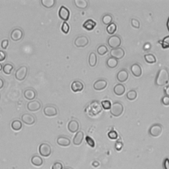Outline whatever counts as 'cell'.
Returning a JSON list of instances; mask_svg holds the SVG:
<instances>
[{
	"label": "cell",
	"mask_w": 169,
	"mask_h": 169,
	"mask_svg": "<svg viewBox=\"0 0 169 169\" xmlns=\"http://www.w3.org/2000/svg\"><path fill=\"white\" fill-rule=\"evenodd\" d=\"M169 81V72L167 68H162L158 71L155 78V85L162 87L167 85Z\"/></svg>",
	"instance_id": "1"
},
{
	"label": "cell",
	"mask_w": 169,
	"mask_h": 169,
	"mask_svg": "<svg viewBox=\"0 0 169 169\" xmlns=\"http://www.w3.org/2000/svg\"><path fill=\"white\" fill-rule=\"evenodd\" d=\"M145 60H146L148 64H154L157 61L155 56L152 54H147L144 56Z\"/></svg>",
	"instance_id": "32"
},
{
	"label": "cell",
	"mask_w": 169,
	"mask_h": 169,
	"mask_svg": "<svg viewBox=\"0 0 169 169\" xmlns=\"http://www.w3.org/2000/svg\"><path fill=\"white\" fill-rule=\"evenodd\" d=\"M163 167L165 169H169V158H167L163 163Z\"/></svg>",
	"instance_id": "48"
},
{
	"label": "cell",
	"mask_w": 169,
	"mask_h": 169,
	"mask_svg": "<svg viewBox=\"0 0 169 169\" xmlns=\"http://www.w3.org/2000/svg\"><path fill=\"white\" fill-rule=\"evenodd\" d=\"M167 28H168V31H169V17H168V21H167Z\"/></svg>",
	"instance_id": "51"
},
{
	"label": "cell",
	"mask_w": 169,
	"mask_h": 169,
	"mask_svg": "<svg viewBox=\"0 0 169 169\" xmlns=\"http://www.w3.org/2000/svg\"><path fill=\"white\" fill-rule=\"evenodd\" d=\"M23 35H24V32L21 28H14V29L11 31L10 36L12 40L17 42L21 40L23 37Z\"/></svg>",
	"instance_id": "9"
},
{
	"label": "cell",
	"mask_w": 169,
	"mask_h": 169,
	"mask_svg": "<svg viewBox=\"0 0 169 169\" xmlns=\"http://www.w3.org/2000/svg\"><path fill=\"white\" fill-rule=\"evenodd\" d=\"M96 23L95 21H93V19H88V20H87L83 23V27L85 28V29L87 31H92L96 27Z\"/></svg>",
	"instance_id": "24"
},
{
	"label": "cell",
	"mask_w": 169,
	"mask_h": 169,
	"mask_svg": "<svg viewBox=\"0 0 169 169\" xmlns=\"http://www.w3.org/2000/svg\"><path fill=\"white\" fill-rule=\"evenodd\" d=\"M84 133L83 132H77L73 139V143L75 146H80L83 141Z\"/></svg>",
	"instance_id": "21"
},
{
	"label": "cell",
	"mask_w": 169,
	"mask_h": 169,
	"mask_svg": "<svg viewBox=\"0 0 169 169\" xmlns=\"http://www.w3.org/2000/svg\"><path fill=\"white\" fill-rule=\"evenodd\" d=\"M58 15L61 19H62L64 22H66L70 18V12L67 7H65V6H61L59 10Z\"/></svg>",
	"instance_id": "13"
},
{
	"label": "cell",
	"mask_w": 169,
	"mask_h": 169,
	"mask_svg": "<svg viewBox=\"0 0 169 169\" xmlns=\"http://www.w3.org/2000/svg\"><path fill=\"white\" fill-rule=\"evenodd\" d=\"M108 48L105 45H100L97 48L98 54L100 56H104L108 52Z\"/></svg>",
	"instance_id": "36"
},
{
	"label": "cell",
	"mask_w": 169,
	"mask_h": 169,
	"mask_svg": "<svg viewBox=\"0 0 169 169\" xmlns=\"http://www.w3.org/2000/svg\"><path fill=\"white\" fill-rule=\"evenodd\" d=\"M107 65L110 69H114L118 65V60L114 58V57H110L107 61Z\"/></svg>",
	"instance_id": "27"
},
{
	"label": "cell",
	"mask_w": 169,
	"mask_h": 169,
	"mask_svg": "<svg viewBox=\"0 0 169 169\" xmlns=\"http://www.w3.org/2000/svg\"><path fill=\"white\" fill-rule=\"evenodd\" d=\"M64 169H70V168H64Z\"/></svg>",
	"instance_id": "53"
},
{
	"label": "cell",
	"mask_w": 169,
	"mask_h": 169,
	"mask_svg": "<svg viewBox=\"0 0 169 169\" xmlns=\"http://www.w3.org/2000/svg\"><path fill=\"white\" fill-rule=\"evenodd\" d=\"M38 151L41 156L44 157H49L52 153V147L47 143H42L40 145L38 148Z\"/></svg>",
	"instance_id": "4"
},
{
	"label": "cell",
	"mask_w": 169,
	"mask_h": 169,
	"mask_svg": "<svg viewBox=\"0 0 169 169\" xmlns=\"http://www.w3.org/2000/svg\"><path fill=\"white\" fill-rule=\"evenodd\" d=\"M137 96V93L136 92V91L135 90L129 91L126 95V97L129 100H134L135 99H136Z\"/></svg>",
	"instance_id": "34"
},
{
	"label": "cell",
	"mask_w": 169,
	"mask_h": 169,
	"mask_svg": "<svg viewBox=\"0 0 169 169\" xmlns=\"http://www.w3.org/2000/svg\"><path fill=\"white\" fill-rule=\"evenodd\" d=\"M31 163L34 166L40 167L43 165V159L38 155H34L31 158Z\"/></svg>",
	"instance_id": "25"
},
{
	"label": "cell",
	"mask_w": 169,
	"mask_h": 169,
	"mask_svg": "<svg viewBox=\"0 0 169 169\" xmlns=\"http://www.w3.org/2000/svg\"><path fill=\"white\" fill-rule=\"evenodd\" d=\"M107 81L105 79H99L93 85V88L96 91H102L107 86Z\"/></svg>",
	"instance_id": "15"
},
{
	"label": "cell",
	"mask_w": 169,
	"mask_h": 169,
	"mask_svg": "<svg viewBox=\"0 0 169 169\" xmlns=\"http://www.w3.org/2000/svg\"><path fill=\"white\" fill-rule=\"evenodd\" d=\"M7 54L3 50H0V61H3L6 59Z\"/></svg>",
	"instance_id": "47"
},
{
	"label": "cell",
	"mask_w": 169,
	"mask_h": 169,
	"mask_svg": "<svg viewBox=\"0 0 169 169\" xmlns=\"http://www.w3.org/2000/svg\"><path fill=\"white\" fill-rule=\"evenodd\" d=\"M108 136L111 139H116L118 137V134L115 130H112V131L108 132Z\"/></svg>",
	"instance_id": "41"
},
{
	"label": "cell",
	"mask_w": 169,
	"mask_h": 169,
	"mask_svg": "<svg viewBox=\"0 0 169 169\" xmlns=\"http://www.w3.org/2000/svg\"><path fill=\"white\" fill-rule=\"evenodd\" d=\"M131 24L133 27L136 28H139L140 27V23L138 20L136 19H132V21H131Z\"/></svg>",
	"instance_id": "42"
},
{
	"label": "cell",
	"mask_w": 169,
	"mask_h": 169,
	"mask_svg": "<svg viewBox=\"0 0 169 169\" xmlns=\"http://www.w3.org/2000/svg\"><path fill=\"white\" fill-rule=\"evenodd\" d=\"M74 3L77 7L81 9H86L88 7V2L86 0H74Z\"/></svg>",
	"instance_id": "28"
},
{
	"label": "cell",
	"mask_w": 169,
	"mask_h": 169,
	"mask_svg": "<svg viewBox=\"0 0 169 169\" xmlns=\"http://www.w3.org/2000/svg\"><path fill=\"white\" fill-rule=\"evenodd\" d=\"M101 112H102V107L100 103L96 100H94L86 108V112L92 117L96 116Z\"/></svg>",
	"instance_id": "2"
},
{
	"label": "cell",
	"mask_w": 169,
	"mask_h": 169,
	"mask_svg": "<svg viewBox=\"0 0 169 169\" xmlns=\"http://www.w3.org/2000/svg\"><path fill=\"white\" fill-rule=\"evenodd\" d=\"M101 104H102V107L104 109V110H109L111 108V103L110 101L108 100H105L102 101V103H101Z\"/></svg>",
	"instance_id": "38"
},
{
	"label": "cell",
	"mask_w": 169,
	"mask_h": 169,
	"mask_svg": "<svg viewBox=\"0 0 169 169\" xmlns=\"http://www.w3.org/2000/svg\"><path fill=\"white\" fill-rule=\"evenodd\" d=\"M97 56L95 52H91L89 56V64L91 67H95L97 64Z\"/></svg>",
	"instance_id": "26"
},
{
	"label": "cell",
	"mask_w": 169,
	"mask_h": 169,
	"mask_svg": "<svg viewBox=\"0 0 169 169\" xmlns=\"http://www.w3.org/2000/svg\"><path fill=\"white\" fill-rule=\"evenodd\" d=\"M2 69H3V65L2 64H0V71L2 70Z\"/></svg>",
	"instance_id": "52"
},
{
	"label": "cell",
	"mask_w": 169,
	"mask_h": 169,
	"mask_svg": "<svg viewBox=\"0 0 169 169\" xmlns=\"http://www.w3.org/2000/svg\"><path fill=\"white\" fill-rule=\"evenodd\" d=\"M24 96L27 100L32 101L36 98V93L33 89H27L24 92Z\"/></svg>",
	"instance_id": "19"
},
{
	"label": "cell",
	"mask_w": 169,
	"mask_h": 169,
	"mask_svg": "<svg viewBox=\"0 0 169 169\" xmlns=\"http://www.w3.org/2000/svg\"><path fill=\"white\" fill-rule=\"evenodd\" d=\"M57 143L61 147H68L71 144V140L65 136H60L57 139Z\"/></svg>",
	"instance_id": "18"
},
{
	"label": "cell",
	"mask_w": 169,
	"mask_h": 169,
	"mask_svg": "<svg viewBox=\"0 0 169 169\" xmlns=\"http://www.w3.org/2000/svg\"><path fill=\"white\" fill-rule=\"evenodd\" d=\"M27 109L31 112H36L41 108V103L37 100L30 101L27 105Z\"/></svg>",
	"instance_id": "12"
},
{
	"label": "cell",
	"mask_w": 169,
	"mask_h": 169,
	"mask_svg": "<svg viewBox=\"0 0 169 169\" xmlns=\"http://www.w3.org/2000/svg\"><path fill=\"white\" fill-rule=\"evenodd\" d=\"M113 21V17H112V15H110V14H106L102 19V21L103 23V24L106 25H109L110 24H111L112 23Z\"/></svg>",
	"instance_id": "33"
},
{
	"label": "cell",
	"mask_w": 169,
	"mask_h": 169,
	"mask_svg": "<svg viewBox=\"0 0 169 169\" xmlns=\"http://www.w3.org/2000/svg\"><path fill=\"white\" fill-rule=\"evenodd\" d=\"M89 43L88 37L86 36H77L74 42V44L77 48H84L87 46Z\"/></svg>",
	"instance_id": "8"
},
{
	"label": "cell",
	"mask_w": 169,
	"mask_h": 169,
	"mask_svg": "<svg viewBox=\"0 0 169 169\" xmlns=\"http://www.w3.org/2000/svg\"><path fill=\"white\" fill-rule=\"evenodd\" d=\"M14 70V66L13 64H10V63H7V64H6L3 66V71L4 74H6L7 75H10L12 71Z\"/></svg>",
	"instance_id": "30"
},
{
	"label": "cell",
	"mask_w": 169,
	"mask_h": 169,
	"mask_svg": "<svg viewBox=\"0 0 169 169\" xmlns=\"http://www.w3.org/2000/svg\"><path fill=\"white\" fill-rule=\"evenodd\" d=\"M110 54L112 57H114L116 60H120L124 57L125 51L122 48H115V49L111 50Z\"/></svg>",
	"instance_id": "10"
},
{
	"label": "cell",
	"mask_w": 169,
	"mask_h": 169,
	"mask_svg": "<svg viewBox=\"0 0 169 169\" xmlns=\"http://www.w3.org/2000/svg\"><path fill=\"white\" fill-rule=\"evenodd\" d=\"M128 72L124 69L120 70L117 74V79L118 81L121 82V83H124V82L126 81L128 79Z\"/></svg>",
	"instance_id": "20"
},
{
	"label": "cell",
	"mask_w": 169,
	"mask_h": 169,
	"mask_svg": "<svg viewBox=\"0 0 169 169\" xmlns=\"http://www.w3.org/2000/svg\"><path fill=\"white\" fill-rule=\"evenodd\" d=\"M52 169H63V165L60 162H56L52 166Z\"/></svg>",
	"instance_id": "44"
},
{
	"label": "cell",
	"mask_w": 169,
	"mask_h": 169,
	"mask_svg": "<svg viewBox=\"0 0 169 169\" xmlns=\"http://www.w3.org/2000/svg\"><path fill=\"white\" fill-rule=\"evenodd\" d=\"M67 128H68V130L71 133L77 132L79 129V124L77 120H72L68 123Z\"/></svg>",
	"instance_id": "16"
},
{
	"label": "cell",
	"mask_w": 169,
	"mask_h": 169,
	"mask_svg": "<svg viewBox=\"0 0 169 169\" xmlns=\"http://www.w3.org/2000/svg\"><path fill=\"white\" fill-rule=\"evenodd\" d=\"M71 90L75 93L80 92V91H82L83 90L84 85L80 81H75L71 83Z\"/></svg>",
	"instance_id": "17"
},
{
	"label": "cell",
	"mask_w": 169,
	"mask_h": 169,
	"mask_svg": "<svg viewBox=\"0 0 169 169\" xmlns=\"http://www.w3.org/2000/svg\"><path fill=\"white\" fill-rule=\"evenodd\" d=\"M108 44L112 49L119 48L122 44V39L118 35H113L109 37L108 39Z\"/></svg>",
	"instance_id": "5"
},
{
	"label": "cell",
	"mask_w": 169,
	"mask_h": 169,
	"mask_svg": "<svg viewBox=\"0 0 169 169\" xmlns=\"http://www.w3.org/2000/svg\"><path fill=\"white\" fill-rule=\"evenodd\" d=\"M124 112V106L120 102L113 103L110 108V113L114 117H119Z\"/></svg>",
	"instance_id": "3"
},
{
	"label": "cell",
	"mask_w": 169,
	"mask_h": 169,
	"mask_svg": "<svg viewBox=\"0 0 169 169\" xmlns=\"http://www.w3.org/2000/svg\"><path fill=\"white\" fill-rule=\"evenodd\" d=\"M11 128L13 130H15V131H19V130H21L22 129L23 124L20 120H15L11 122Z\"/></svg>",
	"instance_id": "29"
},
{
	"label": "cell",
	"mask_w": 169,
	"mask_h": 169,
	"mask_svg": "<svg viewBox=\"0 0 169 169\" xmlns=\"http://www.w3.org/2000/svg\"><path fill=\"white\" fill-rule=\"evenodd\" d=\"M125 92V87L122 84H117L114 87V93L117 96H122Z\"/></svg>",
	"instance_id": "23"
},
{
	"label": "cell",
	"mask_w": 169,
	"mask_h": 169,
	"mask_svg": "<svg viewBox=\"0 0 169 169\" xmlns=\"http://www.w3.org/2000/svg\"><path fill=\"white\" fill-rule=\"evenodd\" d=\"M42 6L46 8L50 9L54 7L56 4L55 0H41L40 1Z\"/></svg>",
	"instance_id": "31"
},
{
	"label": "cell",
	"mask_w": 169,
	"mask_h": 169,
	"mask_svg": "<svg viewBox=\"0 0 169 169\" xmlns=\"http://www.w3.org/2000/svg\"><path fill=\"white\" fill-rule=\"evenodd\" d=\"M85 140L90 147H91L92 148H94L95 147V142L93 138H91L89 136H87L85 137Z\"/></svg>",
	"instance_id": "40"
},
{
	"label": "cell",
	"mask_w": 169,
	"mask_h": 169,
	"mask_svg": "<svg viewBox=\"0 0 169 169\" xmlns=\"http://www.w3.org/2000/svg\"><path fill=\"white\" fill-rule=\"evenodd\" d=\"M161 103L164 106H166V107L169 106V96H163L161 99Z\"/></svg>",
	"instance_id": "43"
},
{
	"label": "cell",
	"mask_w": 169,
	"mask_h": 169,
	"mask_svg": "<svg viewBox=\"0 0 169 169\" xmlns=\"http://www.w3.org/2000/svg\"><path fill=\"white\" fill-rule=\"evenodd\" d=\"M61 31L62 32L65 33V34H67L70 31V26L68 24H67V22H64L62 23L61 25Z\"/></svg>",
	"instance_id": "39"
},
{
	"label": "cell",
	"mask_w": 169,
	"mask_h": 169,
	"mask_svg": "<svg viewBox=\"0 0 169 169\" xmlns=\"http://www.w3.org/2000/svg\"><path fill=\"white\" fill-rule=\"evenodd\" d=\"M21 120L23 123H25L27 125H32L35 123V118L34 116L33 115L28 114V113H26L22 115L21 116Z\"/></svg>",
	"instance_id": "14"
},
{
	"label": "cell",
	"mask_w": 169,
	"mask_h": 169,
	"mask_svg": "<svg viewBox=\"0 0 169 169\" xmlns=\"http://www.w3.org/2000/svg\"><path fill=\"white\" fill-rule=\"evenodd\" d=\"M164 93H165L166 96H169V85L168 86H167L165 89H164Z\"/></svg>",
	"instance_id": "49"
},
{
	"label": "cell",
	"mask_w": 169,
	"mask_h": 169,
	"mask_svg": "<svg viewBox=\"0 0 169 169\" xmlns=\"http://www.w3.org/2000/svg\"><path fill=\"white\" fill-rule=\"evenodd\" d=\"M149 132L152 137H158L163 133V125L160 124H154L149 129Z\"/></svg>",
	"instance_id": "6"
},
{
	"label": "cell",
	"mask_w": 169,
	"mask_h": 169,
	"mask_svg": "<svg viewBox=\"0 0 169 169\" xmlns=\"http://www.w3.org/2000/svg\"><path fill=\"white\" fill-rule=\"evenodd\" d=\"M8 46H9V40L7 39H5L2 40L1 43V47L3 48V49H7Z\"/></svg>",
	"instance_id": "46"
},
{
	"label": "cell",
	"mask_w": 169,
	"mask_h": 169,
	"mask_svg": "<svg viewBox=\"0 0 169 169\" xmlns=\"http://www.w3.org/2000/svg\"><path fill=\"white\" fill-rule=\"evenodd\" d=\"M4 86V81L2 78L0 77V89H2Z\"/></svg>",
	"instance_id": "50"
},
{
	"label": "cell",
	"mask_w": 169,
	"mask_h": 169,
	"mask_svg": "<svg viewBox=\"0 0 169 169\" xmlns=\"http://www.w3.org/2000/svg\"><path fill=\"white\" fill-rule=\"evenodd\" d=\"M57 112V109L54 105H47L44 108V114L48 117L55 116Z\"/></svg>",
	"instance_id": "11"
},
{
	"label": "cell",
	"mask_w": 169,
	"mask_h": 169,
	"mask_svg": "<svg viewBox=\"0 0 169 169\" xmlns=\"http://www.w3.org/2000/svg\"><path fill=\"white\" fill-rule=\"evenodd\" d=\"M122 147H123V143L121 142L118 141L115 144V148L118 151H121V149H122Z\"/></svg>",
	"instance_id": "45"
},
{
	"label": "cell",
	"mask_w": 169,
	"mask_h": 169,
	"mask_svg": "<svg viewBox=\"0 0 169 169\" xmlns=\"http://www.w3.org/2000/svg\"><path fill=\"white\" fill-rule=\"evenodd\" d=\"M161 44L163 48H164V49L169 48V36H165L163 38V40L161 42Z\"/></svg>",
	"instance_id": "37"
},
{
	"label": "cell",
	"mask_w": 169,
	"mask_h": 169,
	"mask_svg": "<svg viewBox=\"0 0 169 169\" xmlns=\"http://www.w3.org/2000/svg\"><path fill=\"white\" fill-rule=\"evenodd\" d=\"M117 30V26L114 23H112L108 25L107 28V31L109 34V35H113V34Z\"/></svg>",
	"instance_id": "35"
},
{
	"label": "cell",
	"mask_w": 169,
	"mask_h": 169,
	"mask_svg": "<svg viewBox=\"0 0 169 169\" xmlns=\"http://www.w3.org/2000/svg\"><path fill=\"white\" fill-rule=\"evenodd\" d=\"M131 71L132 74L135 76L139 77L142 74V68L140 65L138 64H134L131 66Z\"/></svg>",
	"instance_id": "22"
},
{
	"label": "cell",
	"mask_w": 169,
	"mask_h": 169,
	"mask_svg": "<svg viewBox=\"0 0 169 169\" xmlns=\"http://www.w3.org/2000/svg\"><path fill=\"white\" fill-rule=\"evenodd\" d=\"M28 74V67L27 66H21L16 71L15 74V77L16 79L18 81H23L25 80Z\"/></svg>",
	"instance_id": "7"
}]
</instances>
